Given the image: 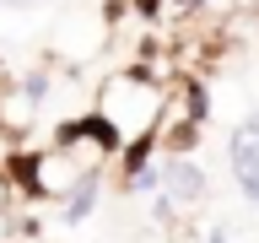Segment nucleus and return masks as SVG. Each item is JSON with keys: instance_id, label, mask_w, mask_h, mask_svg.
Returning a JSON list of instances; mask_svg holds the SVG:
<instances>
[{"instance_id": "f257e3e1", "label": "nucleus", "mask_w": 259, "mask_h": 243, "mask_svg": "<svg viewBox=\"0 0 259 243\" xmlns=\"http://www.w3.org/2000/svg\"><path fill=\"white\" fill-rule=\"evenodd\" d=\"M232 173H238L243 194L259 200V125H243L232 135Z\"/></svg>"}, {"instance_id": "f03ea898", "label": "nucleus", "mask_w": 259, "mask_h": 243, "mask_svg": "<svg viewBox=\"0 0 259 243\" xmlns=\"http://www.w3.org/2000/svg\"><path fill=\"white\" fill-rule=\"evenodd\" d=\"M167 189H173L178 200H194V194L205 189V184H200V173H194L189 162H173V168H167Z\"/></svg>"}, {"instance_id": "7ed1b4c3", "label": "nucleus", "mask_w": 259, "mask_h": 243, "mask_svg": "<svg viewBox=\"0 0 259 243\" xmlns=\"http://www.w3.org/2000/svg\"><path fill=\"white\" fill-rule=\"evenodd\" d=\"M87 206H92V178H87V184H81V194L70 200V222H76V216H87Z\"/></svg>"}]
</instances>
